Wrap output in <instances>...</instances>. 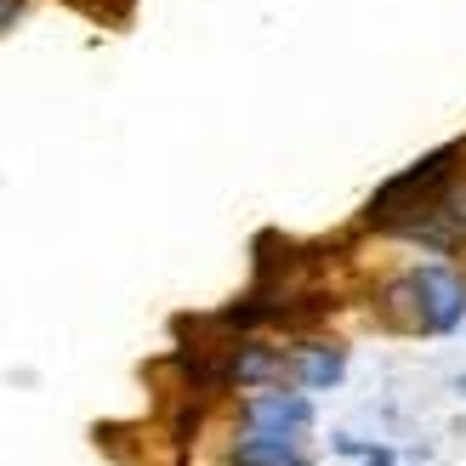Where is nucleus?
<instances>
[{
    "instance_id": "nucleus-1",
    "label": "nucleus",
    "mask_w": 466,
    "mask_h": 466,
    "mask_svg": "<svg viewBox=\"0 0 466 466\" xmlns=\"http://www.w3.org/2000/svg\"><path fill=\"white\" fill-rule=\"evenodd\" d=\"M399 301L410 308L415 330H427V336H455L461 319H466V273H461L455 262H427V268L404 273Z\"/></svg>"
},
{
    "instance_id": "nucleus-2",
    "label": "nucleus",
    "mask_w": 466,
    "mask_h": 466,
    "mask_svg": "<svg viewBox=\"0 0 466 466\" xmlns=\"http://www.w3.org/2000/svg\"><path fill=\"white\" fill-rule=\"evenodd\" d=\"M313 427V404L308 392H279L262 387L256 399L245 404V432H262V438H301Z\"/></svg>"
},
{
    "instance_id": "nucleus-3",
    "label": "nucleus",
    "mask_w": 466,
    "mask_h": 466,
    "mask_svg": "<svg viewBox=\"0 0 466 466\" xmlns=\"http://www.w3.org/2000/svg\"><path fill=\"white\" fill-rule=\"evenodd\" d=\"M222 376L228 381H245V387H256V392H262V387H273L279 376H285V370H290V359H279L273 353V347H262V341H233V347H222Z\"/></svg>"
},
{
    "instance_id": "nucleus-4",
    "label": "nucleus",
    "mask_w": 466,
    "mask_h": 466,
    "mask_svg": "<svg viewBox=\"0 0 466 466\" xmlns=\"http://www.w3.org/2000/svg\"><path fill=\"white\" fill-rule=\"evenodd\" d=\"M290 376L301 381V392H324V387H336V381L347 376V359H341V347L296 341V347H290Z\"/></svg>"
},
{
    "instance_id": "nucleus-5",
    "label": "nucleus",
    "mask_w": 466,
    "mask_h": 466,
    "mask_svg": "<svg viewBox=\"0 0 466 466\" xmlns=\"http://www.w3.org/2000/svg\"><path fill=\"white\" fill-rule=\"evenodd\" d=\"M228 461L233 466H313L308 455L296 450V438H262V432H245Z\"/></svg>"
},
{
    "instance_id": "nucleus-6",
    "label": "nucleus",
    "mask_w": 466,
    "mask_h": 466,
    "mask_svg": "<svg viewBox=\"0 0 466 466\" xmlns=\"http://www.w3.org/2000/svg\"><path fill=\"white\" fill-rule=\"evenodd\" d=\"M444 217H450V228L466 239V177L450 182V194H444Z\"/></svg>"
},
{
    "instance_id": "nucleus-7",
    "label": "nucleus",
    "mask_w": 466,
    "mask_h": 466,
    "mask_svg": "<svg viewBox=\"0 0 466 466\" xmlns=\"http://www.w3.org/2000/svg\"><path fill=\"white\" fill-rule=\"evenodd\" d=\"M23 12H29V0H0V35H6L12 23L23 17Z\"/></svg>"
},
{
    "instance_id": "nucleus-8",
    "label": "nucleus",
    "mask_w": 466,
    "mask_h": 466,
    "mask_svg": "<svg viewBox=\"0 0 466 466\" xmlns=\"http://www.w3.org/2000/svg\"><path fill=\"white\" fill-rule=\"evenodd\" d=\"M364 455H370L364 466H392V455H387V450H364Z\"/></svg>"
}]
</instances>
